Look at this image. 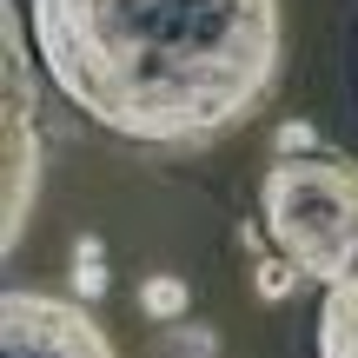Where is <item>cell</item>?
Listing matches in <instances>:
<instances>
[{
  "label": "cell",
  "mask_w": 358,
  "mask_h": 358,
  "mask_svg": "<svg viewBox=\"0 0 358 358\" xmlns=\"http://www.w3.org/2000/svg\"><path fill=\"white\" fill-rule=\"evenodd\" d=\"M53 87L140 146H213L279 80V0H34Z\"/></svg>",
  "instance_id": "obj_1"
},
{
  "label": "cell",
  "mask_w": 358,
  "mask_h": 358,
  "mask_svg": "<svg viewBox=\"0 0 358 358\" xmlns=\"http://www.w3.org/2000/svg\"><path fill=\"white\" fill-rule=\"evenodd\" d=\"M259 219L299 279L338 285L358 266V166L338 153H279L259 179Z\"/></svg>",
  "instance_id": "obj_2"
},
{
  "label": "cell",
  "mask_w": 358,
  "mask_h": 358,
  "mask_svg": "<svg viewBox=\"0 0 358 358\" xmlns=\"http://www.w3.org/2000/svg\"><path fill=\"white\" fill-rule=\"evenodd\" d=\"M0 358H120V352L93 325L87 306L53 292H7L0 299Z\"/></svg>",
  "instance_id": "obj_3"
},
{
  "label": "cell",
  "mask_w": 358,
  "mask_h": 358,
  "mask_svg": "<svg viewBox=\"0 0 358 358\" xmlns=\"http://www.w3.org/2000/svg\"><path fill=\"white\" fill-rule=\"evenodd\" d=\"M40 192V133H34V80H27V20L7 0V252L20 245L27 213Z\"/></svg>",
  "instance_id": "obj_4"
},
{
  "label": "cell",
  "mask_w": 358,
  "mask_h": 358,
  "mask_svg": "<svg viewBox=\"0 0 358 358\" xmlns=\"http://www.w3.org/2000/svg\"><path fill=\"white\" fill-rule=\"evenodd\" d=\"M319 358H358V266L338 285H325V306H319Z\"/></svg>",
  "instance_id": "obj_5"
},
{
  "label": "cell",
  "mask_w": 358,
  "mask_h": 358,
  "mask_svg": "<svg viewBox=\"0 0 358 358\" xmlns=\"http://www.w3.org/2000/svg\"><path fill=\"white\" fill-rule=\"evenodd\" d=\"M73 285H80V292H87V299H100V285H106V272H100V245H93V239H80L73 245Z\"/></svg>",
  "instance_id": "obj_6"
},
{
  "label": "cell",
  "mask_w": 358,
  "mask_h": 358,
  "mask_svg": "<svg viewBox=\"0 0 358 358\" xmlns=\"http://www.w3.org/2000/svg\"><path fill=\"white\" fill-rule=\"evenodd\" d=\"M279 153H319V140H312L306 127H285L279 133Z\"/></svg>",
  "instance_id": "obj_7"
},
{
  "label": "cell",
  "mask_w": 358,
  "mask_h": 358,
  "mask_svg": "<svg viewBox=\"0 0 358 358\" xmlns=\"http://www.w3.org/2000/svg\"><path fill=\"white\" fill-rule=\"evenodd\" d=\"M146 306H153V312H179V285H166V279H159L153 292H146Z\"/></svg>",
  "instance_id": "obj_8"
}]
</instances>
